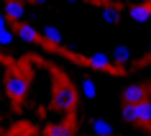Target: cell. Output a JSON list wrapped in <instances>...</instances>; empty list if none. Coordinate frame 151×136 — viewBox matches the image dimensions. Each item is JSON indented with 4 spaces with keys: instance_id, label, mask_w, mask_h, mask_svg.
<instances>
[{
    "instance_id": "1",
    "label": "cell",
    "mask_w": 151,
    "mask_h": 136,
    "mask_svg": "<svg viewBox=\"0 0 151 136\" xmlns=\"http://www.w3.org/2000/svg\"><path fill=\"white\" fill-rule=\"evenodd\" d=\"M120 113H123V118L131 121V123L149 126V123H151V98H146V100H143V103H138V105L123 103V105H120Z\"/></svg>"
},
{
    "instance_id": "2",
    "label": "cell",
    "mask_w": 151,
    "mask_h": 136,
    "mask_svg": "<svg viewBox=\"0 0 151 136\" xmlns=\"http://www.w3.org/2000/svg\"><path fill=\"white\" fill-rule=\"evenodd\" d=\"M80 100V90H74L72 85H59L54 93V108L59 111H72Z\"/></svg>"
},
{
    "instance_id": "3",
    "label": "cell",
    "mask_w": 151,
    "mask_h": 136,
    "mask_svg": "<svg viewBox=\"0 0 151 136\" xmlns=\"http://www.w3.org/2000/svg\"><path fill=\"white\" fill-rule=\"evenodd\" d=\"M28 88H31V82H28V77H26V75H21V72H10L8 80H5V93H8L13 100L26 98Z\"/></svg>"
},
{
    "instance_id": "4",
    "label": "cell",
    "mask_w": 151,
    "mask_h": 136,
    "mask_svg": "<svg viewBox=\"0 0 151 136\" xmlns=\"http://www.w3.org/2000/svg\"><path fill=\"white\" fill-rule=\"evenodd\" d=\"M123 103H128V105H138V103H143L146 98H149V85H128L123 93Z\"/></svg>"
},
{
    "instance_id": "5",
    "label": "cell",
    "mask_w": 151,
    "mask_h": 136,
    "mask_svg": "<svg viewBox=\"0 0 151 136\" xmlns=\"http://www.w3.org/2000/svg\"><path fill=\"white\" fill-rule=\"evenodd\" d=\"M128 18L133 23H149L151 21V3H133V5H128Z\"/></svg>"
},
{
    "instance_id": "6",
    "label": "cell",
    "mask_w": 151,
    "mask_h": 136,
    "mask_svg": "<svg viewBox=\"0 0 151 136\" xmlns=\"http://www.w3.org/2000/svg\"><path fill=\"white\" fill-rule=\"evenodd\" d=\"M16 33H18V39L23 41V44H36L39 36H41V28H36L31 21H23V23H18Z\"/></svg>"
},
{
    "instance_id": "7",
    "label": "cell",
    "mask_w": 151,
    "mask_h": 136,
    "mask_svg": "<svg viewBox=\"0 0 151 136\" xmlns=\"http://www.w3.org/2000/svg\"><path fill=\"white\" fill-rule=\"evenodd\" d=\"M90 123V131L95 136H115V126H113L108 118H100V116H92L87 121Z\"/></svg>"
},
{
    "instance_id": "8",
    "label": "cell",
    "mask_w": 151,
    "mask_h": 136,
    "mask_svg": "<svg viewBox=\"0 0 151 136\" xmlns=\"http://www.w3.org/2000/svg\"><path fill=\"white\" fill-rule=\"evenodd\" d=\"M85 62H87V67H92L95 72H103V69H110L113 67V56L105 54V51H95V54H90Z\"/></svg>"
},
{
    "instance_id": "9",
    "label": "cell",
    "mask_w": 151,
    "mask_h": 136,
    "mask_svg": "<svg viewBox=\"0 0 151 136\" xmlns=\"http://www.w3.org/2000/svg\"><path fill=\"white\" fill-rule=\"evenodd\" d=\"M77 90H80V98H85V100H95L97 93H100V85H97L92 77H82L80 85H77Z\"/></svg>"
},
{
    "instance_id": "10",
    "label": "cell",
    "mask_w": 151,
    "mask_h": 136,
    "mask_svg": "<svg viewBox=\"0 0 151 136\" xmlns=\"http://www.w3.org/2000/svg\"><path fill=\"white\" fill-rule=\"evenodd\" d=\"M3 13L8 16V21H10V23H13V21H21V23H23L26 5H23V3H18V0H8V3L3 5Z\"/></svg>"
},
{
    "instance_id": "11",
    "label": "cell",
    "mask_w": 151,
    "mask_h": 136,
    "mask_svg": "<svg viewBox=\"0 0 151 136\" xmlns=\"http://www.w3.org/2000/svg\"><path fill=\"white\" fill-rule=\"evenodd\" d=\"M41 39L49 41V44H54V46H64V33H62V28H56V26H51V23L41 28Z\"/></svg>"
},
{
    "instance_id": "12",
    "label": "cell",
    "mask_w": 151,
    "mask_h": 136,
    "mask_svg": "<svg viewBox=\"0 0 151 136\" xmlns=\"http://www.w3.org/2000/svg\"><path fill=\"white\" fill-rule=\"evenodd\" d=\"M100 18H103V23H108V26H115L123 18V13H120L115 5H103L100 8Z\"/></svg>"
},
{
    "instance_id": "13",
    "label": "cell",
    "mask_w": 151,
    "mask_h": 136,
    "mask_svg": "<svg viewBox=\"0 0 151 136\" xmlns=\"http://www.w3.org/2000/svg\"><path fill=\"white\" fill-rule=\"evenodd\" d=\"M110 56H113V64L118 67V64H128L131 62V49L126 46V44H115V49L110 51Z\"/></svg>"
},
{
    "instance_id": "14",
    "label": "cell",
    "mask_w": 151,
    "mask_h": 136,
    "mask_svg": "<svg viewBox=\"0 0 151 136\" xmlns=\"http://www.w3.org/2000/svg\"><path fill=\"white\" fill-rule=\"evenodd\" d=\"M16 36H18L16 28H5V31H0V46H3V49L13 46V39H16Z\"/></svg>"
},
{
    "instance_id": "15",
    "label": "cell",
    "mask_w": 151,
    "mask_h": 136,
    "mask_svg": "<svg viewBox=\"0 0 151 136\" xmlns=\"http://www.w3.org/2000/svg\"><path fill=\"white\" fill-rule=\"evenodd\" d=\"M49 136H72V126L69 123H54L49 128Z\"/></svg>"
},
{
    "instance_id": "16",
    "label": "cell",
    "mask_w": 151,
    "mask_h": 136,
    "mask_svg": "<svg viewBox=\"0 0 151 136\" xmlns=\"http://www.w3.org/2000/svg\"><path fill=\"white\" fill-rule=\"evenodd\" d=\"M5 28H10V21H8V16L0 10V31H5Z\"/></svg>"
},
{
    "instance_id": "17",
    "label": "cell",
    "mask_w": 151,
    "mask_h": 136,
    "mask_svg": "<svg viewBox=\"0 0 151 136\" xmlns=\"http://www.w3.org/2000/svg\"><path fill=\"white\" fill-rule=\"evenodd\" d=\"M143 54H151V44H149V46H146V49H143Z\"/></svg>"
},
{
    "instance_id": "18",
    "label": "cell",
    "mask_w": 151,
    "mask_h": 136,
    "mask_svg": "<svg viewBox=\"0 0 151 136\" xmlns=\"http://www.w3.org/2000/svg\"><path fill=\"white\" fill-rule=\"evenodd\" d=\"M149 95H151V82H149Z\"/></svg>"
},
{
    "instance_id": "19",
    "label": "cell",
    "mask_w": 151,
    "mask_h": 136,
    "mask_svg": "<svg viewBox=\"0 0 151 136\" xmlns=\"http://www.w3.org/2000/svg\"><path fill=\"white\" fill-rule=\"evenodd\" d=\"M0 136H3V131H0Z\"/></svg>"
}]
</instances>
